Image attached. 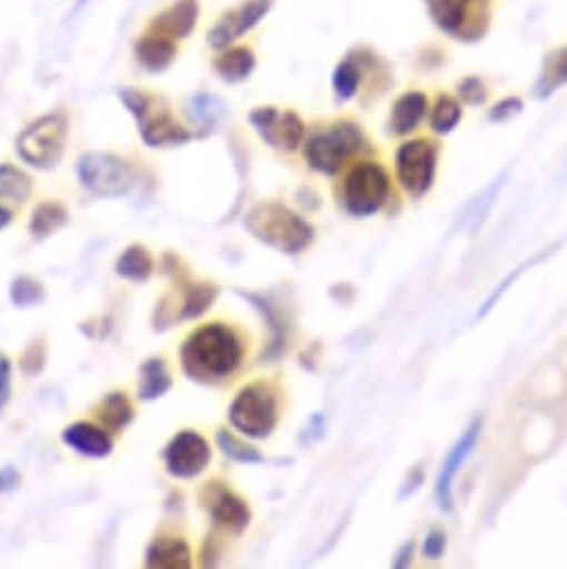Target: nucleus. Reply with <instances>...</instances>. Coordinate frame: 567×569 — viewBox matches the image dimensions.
Segmentation results:
<instances>
[{"mask_svg":"<svg viewBox=\"0 0 567 569\" xmlns=\"http://www.w3.org/2000/svg\"><path fill=\"white\" fill-rule=\"evenodd\" d=\"M170 373L161 360H148L141 367V380H139V398L141 400H157L170 389Z\"/></svg>","mask_w":567,"mask_h":569,"instance_id":"24","label":"nucleus"},{"mask_svg":"<svg viewBox=\"0 0 567 569\" xmlns=\"http://www.w3.org/2000/svg\"><path fill=\"white\" fill-rule=\"evenodd\" d=\"M10 298L19 309H30L37 307L46 300V291L41 287V281L32 279V277H17L12 281V289H10Z\"/></svg>","mask_w":567,"mask_h":569,"instance_id":"30","label":"nucleus"},{"mask_svg":"<svg viewBox=\"0 0 567 569\" xmlns=\"http://www.w3.org/2000/svg\"><path fill=\"white\" fill-rule=\"evenodd\" d=\"M478 431H480V422H474L465 433L462 438L458 440V445L451 449V453L447 456L445 465H442V471L438 476V485H436V493H438V500L442 505V509H449L451 507V487H454V480H456V473L458 469L462 467V462L467 460V456L471 453L474 445H476V438H478Z\"/></svg>","mask_w":567,"mask_h":569,"instance_id":"17","label":"nucleus"},{"mask_svg":"<svg viewBox=\"0 0 567 569\" xmlns=\"http://www.w3.org/2000/svg\"><path fill=\"white\" fill-rule=\"evenodd\" d=\"M217 442H219V449L235 462H246V465H252V462H261V453L243 442H239L235 436H230L228 431H219L217 433Z\"/></svg>","mask_w":567,"mask_h":569,"instance_id":"32","label":"nucleus"},{"mask_svg":"<svg viewBox=\"0 0 567 569\" xmlns=\"http://www.w3.org/2000/svg\"><path fill=\"white\" fill-rule=\"evenodd\" d=\"M70 219V212L57 203V201H48V203H41L34 214H32V221H30V230L37 239H46L50 237L52 232L61 230Z\"/></svg>","mask_w":567,"mask_h":569,"instance_id":"23","label":"nucleus"},{"mask_svg":"<svg viewBox=\"0 0 567 569\" xmlns=\"http://www.w3.org/2000/svg\"><path fill=\"white\" fill-rule=\"evenodd\" d=\"M362 130L351 121H340L325 132H318L305 148L307 161L314 170L336 174L349 157L362 148Z\"/></svg>","mask_w":567,"mask_h":569,"instance_id":"7","label":"nucleus"},{"mask_svg":"<svg viewBox=\"0 0 567 569\" xmlns=\"http://www.w3.org/2000/svg\"><path fill=\"white\" fill-rule=\"evenodd\" d=\"M99 418L106 429L121 431L132 420V407L123 393H110L99 409Z\"/></svg>","mask_w":567,"mask_h":569,"instance_id":"26","label":"nucleus"},{"mask_svg":"<svg viewBox=\"0 0 567 569\" xmlns=\"http://www.w3.org/2000/svg\"><path fill=\"white\" fill-rule=\"evenodd\" d=\"M208 493L210 498H206V507L212 520L235 533H241L250 522V509L246 502L226 487H219V482H210Z\"/></svg>","mask_w":567,"mask_h":569,"instance_id":"14","label":"nucleus"},{"mask_svg":"<svg viewBox=\"0 0 567 569\" xmlns=\"http://www.w3.org/2000/svg\"><path fill=\"white\" fill-rule=\"evenodd\" d=\"M389 174L380 163L362 161L345 179V203L356 217L376 214L389 199Z\"/></svg>","mask_w":567,"mask_h":569,"instance_id":"9","label":"nucleus"},{"mask_svg":"<svg viewBox=\"0 0 567 569\" xmlns=\"http://www.w3.org/2000/svg\"><path fill=\"white\" fill-rule=\"evenodd\" d=\"M208 462L210 445L197 431H181L166 447V469L175 478H195Z\"/></svg>","mask_w":567,"mask_h":569,"instance_id":"13","label":"nucleus"},{"mask_svg":"<svg viewBox=\"0 0 567 569\" xmlns=\"http://www.w3.org/2000/svg\"><path fill=\"white\" fill-rule=\"evenodd\" d=\"M12 398V362L6 353H0V411L8 407Z\"/></svg>","mask_w":567,"mask_h":569,"instance_id":"34","label":"nucleus"},{"mask_svg":"<svg viewBox=\"0 0 567 569\" xmlns=\"http://www.w3.org/2000/svg\"><path fill=\"white\" fill-rule=\"evenodd\" d=\"M139 63L148 72H163L177 57V46L172 39H166L157 32L143 34L135 46Z\"/></svg>","mask_w":567,"mask_h":569,"instance_id":"18","label":"nucleus"},{"mask_svg":"<svg viewBox=\"0 0 567 569\" xmlns=\"http://www.w3.org/2000/svg\"><path fill=\"white\" fill-rule=\"evenodd\" d=\"M520 108H523L520 99H505V101H500V103L491 110L489 117H491V121H505V119L518 114Z\"/></svg>","mask_w":567,"mask_h":569,"instance_id":"36","label":"nucleus"},{"mask_svg":"<svg viewBox=\"0 0 567 569\" xmlns=\"http://www.w3.org/2000/svg\"><path fill=\"white\" fill-rule=\"evenodd\" d=\"M83 188L97 197L115 199L130 192L135 183V172L130 163L117 154L108 152H88L79 159L77 166Z\"/></svg>","mask_w":567,"mask_h":569,"instance_id":"8","label":"nucleus"},{"mask_svg":"<svg viewBox=\"0 0 567 569\" xmlns=\"http://www.w3.org/2000/svg\"><path fill=\"white\" fill-rule=\"evenodd\" d=\"M155 261L152 254L148 252L146 246H130L126 248V252L117 259V274L132 279V281H146L152 274Z\"/></svg>","mask_w":567,"mask_h":569,"instance_id":"22","label":"nucleus"},{"mask_svg":"<svg viewBox=\"0 0 567 569\" xmlns=\"http://www.w3.org/2000/svg\"><path fill=\"white\" fill-rule=\"evenodd\" d=\"M565 83H567V46L547 59L538 81V92L545 97Z\"/></svg>","mask_w":567,"mask_h":569,"instance_id":"27","label":"nucleus"},{"mask_svg":"<svg viewBox=\"0 0 567 569\" xmlns=\"http://www.w3.org/2000/svg\"><path fill=\"white\" fill-rule=\"evenodd\" d=\"M121 101L139 123V134L148 148L181 146L192 134L177 121L163 99L150 97L143 90H121Z\"/></svg>","mask_w":567,"mask_h":569,"instance_id":"3","label":"nucleus"},{"mask_svg":"<svg viewBox=\"0 0 567 569\" xmlns=\"http://www.w3.org/2000/svg\"><path fill=\"white\" fill-rule=\"evenodd\" d=\"M223 114V106L215 97H197L192 99V110L190 117L199 126H215L217 119Z\"/></svg>","mask_w":567,"mask_h":569,"instance_id":"33","label":"nucleus"},{"mask_svg":"<svg viewBox=\"0 0 567 569\" xmlns=\"http://www.w3.org/2000/svg\"><path fill=\"white\" fill-rule=\"evenodd\" d=\"M63 442L81 456L106 458L112 453L115 442L103 427L92 422H74L63 431Z\"/></svg>","mask_w":567,"mask_h":569,"instance_id":"16","label":"nucleus"},{"mask_svg":"<svg viewBox=\"0 0 567 569\" xmlns=\"http://www.w3.org/2000/svg\"><path fill=\"white\" fill-rule=\"evenodd\" d=\"M431 21L456 41H478L491 21V0H425Z\"/></svg>","mask_w":567,"mask_h":569,"instance_id":"5","label":"nucleus"},{"mask_svg":"<svg viewBox=\"0 0 567 569\" xmlns=\"http://www.w3.org/2000/svg\"><path fill=\"white\" fill-rule=\"evenodd\" d=\"M146 565L152 569H188L192 553L181 538H157L148 547Z\"/></svg>","mask_w":567,"mask_h":569,"instance_id":"19","label":"nucleus"},{"mask_svg":"<svg viewBox=\"0 0 567 569\" xmlns=\"http://www.w3.org/2000/svg\"><path fill=\"white\" fill-rule=\"evenodd\" d=\"M230 425L248 438H268L277 425V398L263 382L243 387L230 405Z\"/></svg>","mask_w":567,"mask_h":569,"instance_id":"6","label":"nucleus"},{"mask_svg":"<svg viewBox=\"0 0 567 569\" xmlns=\"http://www.w3.org/2000/svg\"><path fill=\"white\" fill-rule=\"evenodd\" d=\"M217 74L228 83H239L248 79L255 70V52L246 46H230L221 50V54L215 61Z\"/></svg>","mask_w":567,"mask_h":569,"instance_id":"21","label":"nucleus"},{"mask_svg":"<svg viewBox=\"0 0 567 569\" xmlns=\"http://www.w3.org/2000/svg\"><path fill=\"white\" fill-rule=\"evenodd\" d=\"M19 482H21V476H19V471H17V469H12V467L0 469V493H6V491L17 489V487H19Z\"/></svg>","mask_w":567,"mask_h":569,"instance_id":"38","label":"nucleus"},{"mask_svg":"<svg viewBox=\"0 0 567 569\" xmlns=\"http://www.w3.org/2000/svg\"><path fill=\"white\" fill-rule=\"evenodd\" d=\"M79 3H81V6H83V3H86V0H79Z\"/></svg>","mask_w":567,"mask_h":569,"instance_id":"40","label":"nucleus"},{"mask_svg":"<svg viewBox=\"0 0 567 569\" xmlns=\"http://www.w3.org/2000/svg\"><path fill=\"white\" fill-rule=\"evenodd\" d=\"M429 108V101L422 92H407L402 94L391 112V130L398 137H405L418 128V123L425 119Z\"/></svg>","mask_w":567,"mask_h":569,"instance_id":"20","label":"nucleus"},{"mask_svg":"<svg viewBox=\"0 0 567 569\" xmlns=\"http://www.w3.org/2000/svg\"><path fill=\"white\" fill-rule=\"evenodd\" d=\"M275 0H241L239 6L226 10L208 32V43L215 50H226L255 30L272 10Z\"/></svg>","mask_w":567,"mask_h":569,"instance_id":"11","label":"nucleus"},{"mask_svg":"<svg viewBox=\"0 0 567 569\" xmlns=\"http://www.w3.org/2000/svg\"><path fill=\"white\" fill-rule=\"evenodd\" d=\"M10 223H12V210H8V208L0 206V230L8 228Z\"/></svg>","mask_w":567,"mask_h":569,"instance_id":"39","label":"nucleus"},{"mask_svg":"<svg viewBox=\"0 0 567 569\" xmlns=\"http://www.w3.org/2000/svg\"><path fill=\"white\" fill-rule=\"evenodd\" d=\"M217 296V289L210 287V283H195V287L188 289L186 293V300H183V313L181 318L183 320H195L199 316H203L208 311V307L212 305Z\"/></svg>","mask_w":567,"mask_h":569,"instance_id":"31","label":"nucleus"},{"mask_svg":"<svg viewBox=\"0 0 567 569\" xmlns=\"http://www.w3.org/2000/svg\"><path fill=\"white\" fill-rule=\"evenodd\" d=\"M243 358L237 333L223 325L197 329L183 345L181 365L192 380H223L232 376Z\"/></svg>","mask_w":567,"mask_h":569,"instance_id":"1","label":"nucleus"},{"mask_svg":"<svg viewBox=\"0 0 567 569\" xmlns=\"http://www.w3.org/2000/svg\"><path fill=\"white\" fill-rule=\"evenodd\" d=\"M32 194L30 177L10 163H0V199L28 201Z\"/></svg>","mask_w":567,"mask_h":569,"instance_id":"25","label":"nucleus"},{"mask_svg":"<svg viewBox=\"0 0 567 569\" xmlns=\"http://www.w3.org/2000/svg\"><path fill=\"white\" fill-rule=\"evenodd\" d=\"M438 146L431 139H414L402 143L396 154V172L402 188L411 197H422L436 177Z\"/></svg>","mask_w":567,"mask_h":569,"instance_id":"10","label":"nucleus"},{"mask_svg":"<svg viewBox=\"0 0 567 569\" xmlns=\"http://www.w3.org/2000/svg\"><path fill=\"white\" fill-rule=\"evenodd\" d=\"M442 549H445V533L438 531V529H434V531L427 536L425 553H427L429 558H438V556L442 553Z\"/></svg>","mask_w":567,"mask_h":569,"instance_id":"37","label":"nucleus"},{"mask_svg":"<svg viewBox=\"0 0 567 569\" xmlns=\"http://www.w3.org/2000/svg\"><path fill=\"white\" fill-rule=\"evenodd\" d=\"M199 19V0H175V3L152 19L150 32H157L166 39L179 41L190 37Z\"/></svg>","mask_w":567,"mask_h":569,"instance_id":"15","label":"nucleus"},{"mask_svg":"<svg viewBox=\"0 0 567 569\" xmlns=\"http://www.w3.org/2000/svg\"><path fill=\"white\" fill-rule=\"evenodd\" d=\"M250 123L272 148L298 150L302 146L305 121L294 110L279 112L277 108H257L250 114Z\"/></svg>","mask_w":567,"mask_h":569,"instance_id":"12","label":"nucleus"},{"mask_svg":"<svg viewBox=\"0 0 567 569\" xmlns=\"http://www.w3.org/2000/svg\"><path fill=\"white\" fill-rule=\"evenodd\" d=\"M460 117H462L460 103L449 94H440L434 110H431V119H429L431 130L438 132V134H447L458 126Z\"/></svg>","mask_w":567,"mask_h":569,"instance_id":"28","label":"nucleus"},{"mask_svg":"<svg viewBox=\"0 0 567 569\" xmlns=\"http://www.w3.org/2000/svg\"><path fill=\"white\" fill-rule=\"evenodd\" d=\"M70 119L66 112H50L30 123L17 139L19 157L37 170H52L66 152Z\"/></svg>","mask_w":567,"mask_h":569,"instance_id":"4","label":"nucleus"},{"mask_svg":"<svg viewBox=\"0 0 567 569\" xmlns=\"http://www.w3.org/2000/svg\"><path fill=\"white\" fill-rule=\"evenodd\" d=\"M460 97L471 106H480L487 99V90L480 79H467L460 83Z\"/></svg>","mask_w":567,"mask_h":569,"instance_id":"35","label":"nucleus"},{"mask_svg":"<svg viewBox=\"0 0 567 569\" xmlns=\"http://www.w3.org/2000/svg\"><path fill=\"white\" fill-rule=\"evenodd\" d=\"M246 228L266 246L287 254L302 252L314 239V228L279 203H261L252 208L246 217Z\"/></svg>","mask_w":567,"mask_h":569,"instance_id":"2","label":"nucleus"},{"mask_svg":"<svg viewBox=\"0 0 567 569\" xmlns=\"http://www.w3.org/2000/svg\"><path fill=\"white\" fill-rule=\"evenodd\" d=\"M360 81H362L360 66L351 59H345L334 72V90H336L338 99L347 101V99L356 97V92L360 88Z\"/></svg>","mask_w":567,"mask_h":569,"instance_id":"29","label":"nucleus"}]
</instances>
